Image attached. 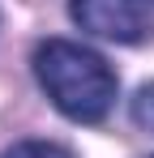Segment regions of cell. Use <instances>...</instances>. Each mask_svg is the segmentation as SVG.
Segmentation results:
<instances>
[{
	"instance_id": "3",
	"label": "cell",
	"mask_w": 154,
	"mask_h": 158,
	"mask_svg": "<svg viewBox=\"0 0 154 158\" xmlns=\"http://www.w3.org/2000/svg\"><path fill=\"white\" fill-rule=\"evenodd\" d=\"M0 158H73L64 145H56V141H17L13 150H4Z\"/></svg>"
},
{
	"instance_id": "5",
	"label": "cell",
	"mask_w": 154,
	"mask_h": 158,
	"mask_svg": "<svg viewBox=\"0 0 154 158\" xmlns=\"http://www.w3.org/2000/svg\"><path fill=\"white\" fill-rule=\"evenodd\" d=\"M150 158H154V154H150Z\"/></svg>"
},
{
	"instance_id": "2",
	"label": "cell",
	"mask_w": 154,
	"mask_h": 158,
	"mask_svg": "<svg viewBox=\"0 0 154 158\" xmlns=\"http://www.w3.org/2000/svg\"><path fill=\"white\" fill-rule=\"evenodd\" d=\"M69 17L107 43H141L154 26L150 0H69Z\"/></svg>"
},
{
	"instance_id": "4",
	"label": "cell",
	"mask_w": 154,
	"mask_h": 158,
	"mask_svg": "<svg viewBox=\"0 0 154 158\" xmlns=\"http://www.w3.org/2000/svg\"><path fill=\"white\" fill-rule=\"evenodd\" d=\"M133 124L146 128V132H154V81H150V85H141L137 98H133Z\"/></svg>"
},
{
	"instance_id": "1",
	"label": "cell",
	"mask_w": 154,
	"mask_h": 158,
	"mask_svg": "<svg viewBox=\"0 0 154 158\" xmlns=\"http://www.w3.org/2000/svg\"><path fill=\"white\" fill-rule=\"evenodd\" d=\"M34 77L47 90L60 115L77 124H99L116 107L120 77L94 47H81L73 39H47L34 47Z\"/></svg>"
}]
</instances>
